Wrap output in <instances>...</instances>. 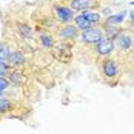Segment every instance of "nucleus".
<instances>
[{"mask_svg":"<svg viewBox=\"0 0 134 134\" xmlns=\"http://www.w3.org/2000/svg\"><path fill=\"white\" fill-rule=\"evenodd\" d=\"M100 74L108 85L116 86L120 77V63L116 57H105L100 62Z\"/></svg>","mask_w":134,"mask_h":134,"instance_id":"1","label":"nucleus"},{"mask_svg":"<svg viewBox=\"0 0 134 134\" xmlns=\"http://www.w3.org/2000/svg\"><path fill=\"white\" fill-rule=\"evenodd\" d=\"M14 103H15L14 99H9L8 96L3 94L0 97V117H8L11 114V111H13Z\"/></svg>","mask_w":134,"mask_h":134,"instance_id":"12","label":"nucleus"},{"mask_svg":"<svg viewBox=\"0 0 134 134\" xmlns=\"http://www.w3.org/2000/svg\"><path fill=\"white\" fill-rule=\"evenodd\" d=\"M53 15L59 23H72L76 14L66 3H55L53 6Z\"/></svg>","mask_w":134,"mask_h":134,"instance_id":"5","label":"nucleus"},{"mask_svg":"<svg viewBox=\"0 0 134 134\" xmlns=\"http://www.w3.org/2000/svg\"><path fill=\"white\" fill-rule=\"evenodd\" d=\"M9 53H11V48L6 42L0 40V60H8L9 57Z\"/></svg>","mask_w":134,"mask_h":134,"instance_id":"18","label":"nucleus"},{"mask_svg":"<svg viewBox=\"0 0 134 134\" xmlns=\"http://www.w3.org/2000/svg\"><path fill=\"white\" fill-rule=\"evenodd\" d=\"M130 29H131V31H134V20H131V22H130Z\"/></svg>","mask_w":134,"mask_h":134,"instance_id":"22","label":"nucleus"},{"mask_svg":"<svg viewBox=\"0 0 134 134\" xmlns=\"http://www.w3.org/2000/svg\"><path fill=\"white\" fill-rule=\"evenodd\" d=\"M51 55L55 62H62V63H69L72 60V51L68 48L65 43L55 45L51 49Z\"/></svg>","mask_w":134,"mask_h":134,"instance_id":"9","label":"nucleus"},{"mask_svg":"<svg viewBox=\"0 0 134 134\" xmlns=\"http://www.w3.org/2000/svg\"><path fill=\"white\" fill-rule=\"evenodd\" d=\"M79 36H80V31L72 23H63L62 26L57 28V31H55V37L62 42L79 40Z\"/></svg>","mask_w":134,"mask_h":134,"instance_id":"6","label":"nucleus"},{"mask_svg":"<svg viewBox=\"0 0 134 134\" xmlns=\"http://www.w3.org/2000/svg\"><path fill=\"white\" fill-rule=\"evenodd\" d=\"M13 86V83L9 82V79L8 77H0V91L2 93H5L8 88H11Z\"/></svg>","mask_w":134,"mask_h":134,"instance_id":"19","label":"nucleus"},{"mask_svg":"<svg viewBox=\"0 0 134 134\" xmlns=\"http://www.w3.org/2000/svg\"><path fill=\"white\" fill-rule=\"evenodd\" d=\"M100 14H103V15L109 17V15L113 14V11H111V8H105V9H102V13H100Z\"/></svg>","mask_w":134,"mask_h":134,"instance_id":"20","label":"nucleus"},{"mask_svg":"<svg viewBox=\"0 0 134 134\" xmlns=\"http://www.w3.org/2000/svg\"><path fill=\"white\" fill-rule=\"evenodd\" d=\"M105 39V31L102 25H97V26H91L90 29H85L80 31V36H79V42L83 45H96L99 42Z\"/></svg>","mask_w":134,"mask_h":134,"instance_id":"3","label":"nucleus"},{"mask_svg":"<svg viewBox=\"0 0 134 134\" xmlns=\"http://www.w3.org/2000/svg\"><path fill=\"white\" fill-rule=\"evenodd\" d=\"M36 32H37V43L42 49H53L54 46L57 45L55 43V37L53 36L51 31L48 29H43V28H34Z\"/></svg>","mask_w":134,"mask_h":134,"instance_id":"8","label":"nucleus"},{"mask_svg":"<svg viewBox=\"0 0 134 134\" xmlns=\"http://www.w3.org/2000/svg\"><path fill=\"white\" fill-rule=\"evenodd\" d=\"M65 3L72 11H85V9H93L94 6H97V3H94L93 0H65Z\"/></svg>","mask_w":134,"mask_h":134,"instance_id":"11","label":"nucleus"},{"mask_svg":"<svg viewBox=\"0 0 134 134\" xmlns=\"http://www.w3.org/2000/svg\"><path fill=\"white\" fill-rule=\"evenodd\" d=\"M82 14L93 23V26H97L102 23V14L97 13L96 9H85V11H82Z\"/></svg>","mask_w":134,"mask_h":134,"instance_id":"14","label":"nucleus"},{"mask_svg":"<svg viewBox=\"0 0 134 134\" xmlns=\"http://www.w3.org/2000/svg\"><path fill=\"white\" fill-rule=\"evenodd\" d=\"M13 69L14 68L8 60H0V77H8L13 72Z\"/></svg>","mask_w":134,"mask_h":134,"instance_id":"17","label":"nucleus"},{"mask_svg":"<svg viewBox=\"0 0 134 134\" xmlns=\"http://www.w3.org/2000/svg\"><path fill=\"white\" fill-rule=\"evenodd\" d=\"M114 46H116V53L119 54H130L134 49V32L126 28L120 29V32L116 36L114 39Z\"/></svg>","mask_w":134,"mask_h":134,"instance_id":"2","label":"nucleus"},{"mask_svg":"<svg viewBox=\"0 0 134 134\" xmlns=\"http://www.w3.org/2000/svg\"><path fill=\"white\" fill-rule=\"evenodd\" d=\"M103 26V31H105V37L107 39H111V40H114L116 39V36L120 32V26H116V25H102Z\"/></svg>","mask_w":134,"mask_h":134,"instance_id":"16","label":"nucleus"},{"mask_svg":"<svg viewBox=\"0 0 134 134\" xmlns=\"http://www.w3.org/2000/svg\"><path fill=\"white\" fill-rule=\"evenodd\" d=\"M93 53L94 55H97V57H100V59H105V57H111L113 54L116 53V46H114V40H111V39H102V40L99 42V43H96L93 45Z\"/></svg>","mask_w":134,"mask_h":134,"instance_id":"7","label":"nucleus"},{"mask_svg":"<svg viewBox=\"0 0 134 134\" xmlns=\"http://www.w3.org/2000/svg\"><path fill=\"white\" fill-rule=\"evenodd\" d=\"M74 25L77 26L79 31H85V29H90V28L93 26V23H91L83 14H79V15L74 17Z\"/></svg>","mask_w":134,"mask_h":134,"instance_id":"15","label":"nucleus"},{"mask_svg":"<svg viewBox=\"0 0 134 134\" xmlns=\"http://www.w3.org/2000/svg\"><path fill=\"white\" fill-rule=\"evenodd\" d=\"M128 15H130L131 20H134V11H128Z\"/></svg>","mask_w":134,"mask_h":134,"instance_id":"21","label":"nucleus"},{"mask_svg":"<svg viewBox=\"0 0 134 134\" xmlns=\"http://www.w3.org/2000/svg\"><path fill=\"white\" fill-rule=\"evenodd\" d=\"M8 79L17 88H23V86H26L28 83L31 82L29 72L25 71V69H13V72L8 76Z\"/></svg>","mask_w":134,"mask_h":134,"instance_id":"10","label":"nucleus"},{"mask_svg":"<svg viewBox=\"0 0 134 134\" xmlns=\"http://www.w3.org/2000/svg\"><path fill=\"white\" fill-rule=\"evenodd\" d=\"M8 62L11 63V66L14 69H25L28 71V68L31 66V60L26 54L17 48H13L11 53H9V57H8ZM29 72V71H28Z\"/></svg>","mask_w":134,"mask_h":134,"instance_id":"4","label":"nucleus"},{"mask_svg":"<svg viewBox=\"0 0 134 134\" xmlns=\"http://www.w3.org/2000/svg\"><path fill=\"white\" fill-rule=\"evenodd\" d=\"M130 5H133V6H134V0H133V2H131V3H130Z\"/></svg>","mask_w":134,"mask_h":134,"instance_id":"23","label":"nucleus"},{"mask_svg":"<svg viewBox=\"0 0 134 134\" xmlns=\"http://www.w3.org/2000/svg\"><path fill=\"white\" fill-rule=\"evenodd\" d=\"M128 17V11H120V13H116V14H111L109 17H107V20L103 22L105 25H116V26H120L123 23V20Z\"/></svg>","mask_w":134,"mask_h":134,"instance_id":"13","label":"nucleus"}]
</instances>
